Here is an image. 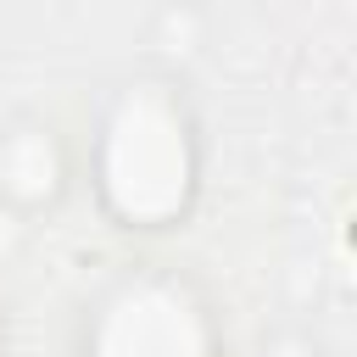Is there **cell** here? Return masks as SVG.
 <instances>
[{"instance_id": "1", "label": "cell", "mask_w": 357, "mask_h": 357, "mask_svg": "<svg viewBox=\"0 0 357 357\" xmlns=\"http://www.w3.org/2000/svg\"><path fill=\"white\" fill-rule=\"evenodd\" d=\"M190 184V145H184V117L162 95H134L112 117L106 139V190L117 212L128 218H167L178 212Z\"/></svg>"}, {"instance_id": "2", "label": "cell", "mask_w": 357, "mask_h": 357, "mask_svg": "<svg viewBox=\"0 0 357 357\" xmlns=\"http://www.w3.org/2000/svg\"><path fill=\"white\" fill-rule=\"evenodd\" d=\"M95 357H206V335L184 296L145 284L106 312Z\"/></svg>"}]
</instances>
